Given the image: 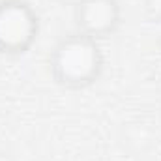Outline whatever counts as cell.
Instances as JSON below:
<instances>
[{"label": "cell", "instance_id": "cell-2", "mask_svg": "<svg viewBox=\"0 0 161 161\" xmlns=\"http://www.w3.org/2000/svg\"><path fill=\"white\" fill-rule=\"evenodd\" d=\"M40 36V17L26 0H0V56L26 54Z\"/></svg>", "mask_w": 161, "mask_h": 161}, {"label": "cell", "instance_id": "cell-5", "mask_svg": "<svg viewBox=\"0 0 161 161\" xmlns=\"http://www.w3.org/2000/svg\"><path fill=\"white\" fill-rule=\"evenodd\" d=\"M53 2H56V4H60V6H71V8H73L79 0H53Z\"/></svg>", "mask_w": 161, "mask_h": 161}, {"label": "cell", "instance_id": "cell-4", "mask_svg": "<svg viewBox=\"0 0 161 161\" xmlns=\"http://www.w3.org/2000/svg\"><path fill=\"white\" fill-rule=\"evenodd\" d=\"M144 17L152 25H161V0H142Z\"/></svg>", "mask_w": 161, "mask_h": 161}, {"label": "cell", "instance_id": "cell-1", "mask_svg": "<svg viewBox=\"0 0 161 161\" xmlns=\"http://www.w3.org/2000/svg\"><path fill=\"white\" fill-rule=\"evenodd\" d=\"M105 68L99 41L73 32L56 41L49 56V71L54 84L66 90H84L96 84Z\"/></svg>", "mask_w": 161, "mask_h": 161}, {"label": "cell", "instance_id": "cell-3", "mask_svg": "<svg viewBox=\"0 0 161 161\" xmlns=\"http://www.w3.org/2000/svg\"><path fill=\"white\" fill-rule=\"evenodd\" d=\"M77 32L94 40H105L118 32L122 8L118 0H79L73 6Z\"/></svg>", "mask_w": 161, "mask_h": 161}]
</instances>
